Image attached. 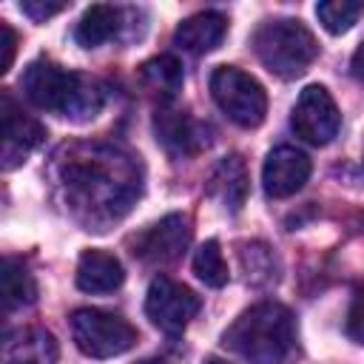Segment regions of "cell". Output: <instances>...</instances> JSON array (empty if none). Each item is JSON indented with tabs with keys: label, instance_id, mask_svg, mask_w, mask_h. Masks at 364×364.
Listing matches in <instances>:
<instances>
[{
	"label": "cell",
	"instance_id": "e0dca14e",
	"mask_svg": "<svg viewBox=\"0 0 364 364\" xmlns=\"http://www.w3.org/2000/svg\"><path fill=\"white\" fill-rule=\"evenodd\" d=\"M139 80H142V85H145L151 94H156L159 100H173L176 91L182 88V80H185L182 63H179L173 54H159V57L142 63Z\"/></svg>",
	"mask_w": 364,
	"mask_h": 364
},
{
	"label": "cell",
	"instance_id": "484cf974",
	"mask_svg": "<svg viewBox=\"0 0 364 364\" xmlns=\"http://www.w3.org/2000/svg\"><path fill=\"white\" fill-rule=\"evenodd\" d=\"M136 364H162L159 358H145V361H136Z\"/></svg>",
	"mask_w": 364,
	"mask_h": 364
},
{
	"label": "cell",
	"instance_id": "603a6c76",
	"mask_svg": "<svg viewBox=\"0 0 364 364\" xmlns=\"http://www.w3.org/2000/svg\"><path fill=\"white\" fill-rule=\"evenodd\" d=\"M63 9H65V3H57V0H23V3H20V11L28 14L34 23L48 20L51 14H57V11H63Z\"/></svg>",
	"mask_w": 364,
	"mask_h": 364
},
{
	"label": "cell",
	"instance_id": "8fae6325",
	"mask_svg": "<svg viewBox=\"0 0 364 364\" xmlns=\"http://www.w3.org/2000/svg\"><path fill=\"white\" fill-rule=\"evenodd\" d=\"M154 128H156V139L171 151V154H179V156H188V154H196L208 145V128L202 122H196L191 114L185 111H173V108H159L156 111V119H154Z\"/></svg>",
	"mask_w": 364,
	"mask_h": 364
},
{
	"label": "cell",
	"instance_id": "9c48e42d",
	"mask_svg": "<svg viewBox=\"0 0 364 364\" xmlns=\"http://www.w3.org/2000/svg\"><path fill=\"white\" fill-rule=\"evenodd\" d=\"M191 242V219L185 213H168L156 225H151L145 233L136 236L134 253L145 262L165 264L173 262Z\"/></svg>",
	"mask_w": 364,
	"mask_h": 364
},
{
	"label": "cell",
	"instance_id": "5bb4252c",
	"mask_svg": "<svg viewBox=\"0 0 364 364\" xmlns=\"http://www.w3.org/2000/svg\"><path fill=\"white\" fill-rule=\"evenodd\" d=\"M57 338L43 327H26L6 338V364H57Z\"/></svg>",
	"mask_w": 364,
	"mask_h": 364
},
{
	"label": "cell",
	"instance_id": "9a60e30c",
	"mask_svg": "<svg viewBox=\"0 0 364 364\" xmlns=\"http://www.w3.org/2000/svg\"><path fill=\"white\" fill-rule=\"evenodd\" d=\"M208 193L222 202L228 210H239L247 196V168L239 154H230L216 162V168L208 176Z\"/></svg>",
	"mask_w": 364,
	"mask_h": 364
},
{
	"label": "cell",
	"instance_id": "d4e9b609",
	"mask_svg": "<svg viewBox=\"0 0 364 364\" xmlns=\"http://www.w3.org/2000/svg\"><path fill=\"white\" fill-rule=\"evenodd\" d=\"M202 364H230V361H225V358H216V355H210V358H205Z\"/></svg>",
	"mask_w": 364,
	"mask_h": 364
},
{
	"label": "cell",
	"instance_id": "7402d4cb",
	"mask_svg": "<svg viewBox=\"0 0 364 364\" xmlns=\"http://www.w3.org/2000/svg\"><path fill=\"white\" fill-rule=\"evenodd\" d=\"M14 54H17V34L6 20H0V74L11 68Z\"/></svg>",
	"mask_w": 364,
	"mask_h": 364
},
{
	"label": "cell",
	"instance_id": "44dd1931",
	"mask_svg": "<svg viewBox=\"0 0 364 364\" xmlns=\"http://www.w3.org/2000/svg\"><path fill=\"white\" fill-rule=\"evenodd\" d=\"M344 330H347V336H350L355 344H364V290H358V293L353 296L350 310H347Z\"/></svg>",
	"mask_w": 364,
	"mask_h": 364
},
{
	"label": "cell",
	"instance_id": "277c9868",
	"mask_svg": "<svg viewBox=\"0 0 364 364\" xmlns=\"http://www.w3.org/2000/svg\"><path fill=\"white\" fill-rule=\"evenodd\" d=\"M210 94L219 111L236 122L239 128L262 125L267 114V94L264 85L236 65H219L210 74Z\"/></svg>",
	"mask_w": 364,
	"mask_h": 364
},
{
	"label": "cell",
	"instance_id": "4fadbf2b",
	"mask_svg": "<svg viewBox=\"0 0 364 364\" xmlns=\"http://www.w3.org/2000/svg\"><path fill=\"white\" fill-rule=\"evenodd\" d=\"M122 262L108 250H85L77 262V287L85 293H111L122 284Z\"/></svg>",
	"mask_w": 364,
	"mask_h": 364
},
{
	"label": "cell",
	"instance_id": "30bf717a",
	"mask_svg": "<svg viewBox=\"0 0 364 364\" xmlns=\"http://www.w3.org/2000/svg\"><path fill=\"white\" fill-rule=\"evenodd\" d=\"M0 111H3V159L6 168H11L17 156H23L26 151L37 148L46 139V128L34 117L23 114L9 94H3Z\"/></svg>",
	"mask_w": 364,
	"mask_h": 364
},
{
	"label": "cell",
	"instance_id": "ffe728a7",
	"mask_svg": "<svg viewBox=\"0 0 364 364\" xmlns=\"http://www.w3.org/2000/svg\"><path fill=\"white\" fill-rule=\"evenodd\" d=\"M193 273L208 284V287H225L228 284V262L222 256V247L216 239H208L205 245H199V250L193 253Z\"/></svg>",
	"mask_w": 364,
	"mask_h": 364
},
{
	"label": "cell",
	"instance_id": "3957f363",
	"mask_svg": "<svg viewBox=\"0 0 364 364\" xmlns=\"http://www.w3.org/2000/svg\"><path fill=\"white\" fill-rule=\"evenodd\" d=\"M253 51L270 74L282 80H293L304 74L310 63L318 57V43L301 20L282 17V20H267L256 28Z\"/></svg>",
	"mask_w": 364,
	"mask_h": 364
},
{
	"label": "cell",
	"instance_id": "7c38bea8",
	"mask_svg": "<svg viewBox=\"0 0 364 364\" xmlns=\"http://www.w3.org/2000/svg\"><path fill=\"white\" fill-rule=\"evenodd\" d=\"M228 31V20L219 11H196L191 17H185L176 31H173V43L182 51L191 54H208L213 48H219V43L225 40Z\"/></svg>",
	"mask_w": 364,
	"mask_h": 364
},
{
	"label": "cell",
	"instance_id": "7a4b0ae2",
	"mask_svg": "<svg viewBox=\"0 0 364 364\" xmlns=\"http://www.w3.org/2000/svg\"><path fill=\"white\" fill-rule=\"evenodd\" d=\"M20 85L28 102L63 117H94L102 105V91L88 77L65 71L51 60L28 63Z\"/></svg>",
	"mask_w": 364,
	"mask_h": 364
},
{
	"label": "cell",
	"instance_id": "8992f818",
	"mask_svg": "<svg viewBox=\"0 0 364 364\" xmlns=\"http://www.w3.org/2000/svg\"><path fill=\"white\" fill-rule=\"evenodd\" d=\"M290 125H293L296 136H301L304 142L327 145L341 128V114H338V105H336L333 94L318 82L307 85L299 94L296 105H293Z\"/></svg>",
	"mask_w": 364,
	"mask_h": 364
},
{
	"label": "cell",
	"instance_id": "ac0fdd59",
	"mask_svg": "<svg viewBox=\"0 0 364 364\" xmlns=\"http://www.w3.org/2000/svg\"><path fill=\"white\" fill-rule=\"evenodd\" d=\"M0 293H3V307L6 310L31 304L37 299L34 276L17 259H6L3 262V276H0Z\"/></svg>",
	"mask_w": 364,
	"mask_h": 364
},
{
	"label": "cell",
	"instance_id": "d6986e66",
	"mask_svg": "<svg viewBox=\"0 0 364 364\" xmlns=\"http://www.w3.org/2000/svg\"><path fill=\"white\" fill-rule=\"evenodd\" d=\"M361 14H364V3L361 0H324V3L316 6V17L330 34L350 31L353 23H358Z\"/></svg>",
	"mask_w": 364,
	"mask_h": 364
},
{
	"label": "cell",
	"instance_id": "cb8c5ba5",
	"mask_svg": "<svg viewBox=\"0 0 364 364\" xmlns=\"http://www.w3.org/2000/svg\"><path fill=\"white\" fill-rule=\"evenodd\" d=\"M350 68H353V77L364 85V43L355 48V54H353V60H350Z\"/></svg>",
	"mask_w": 364,
	"mask_h": 364
},
{
	"label": "cell",
	"instance_id": "ba28073f",
	"mask_svg": "<svg viewBox=\"0 0 364 364\" xmlns=\"http://www.w3.org/2000/svg\"><path fill=\"white\" fill-rule=\"evenodd\" d=\"M310 156L293 145H279L267 154L264 168H262V185L264 193L273 199H287L296 191L304 188V182L310 179Z\"/></svg>",
	"mask_w": 364,
	"mask_h": 364
},
{
	"label": "cell",
	"instance_id": "6da1fadb",
	"mask_svg": "<svg viewBox=\"0 0 364 364\" xmlns=\"http://www.w3.org/2000/svg\"><path fill=\"white\" fill-rule=\"evenodd\" d=\"M296 338L293 313L279 301L247 307L225 333L222 344L250 364H279Z\"/></svg>",
	"mask_w": 364,
	"mask_h": 364
},
{
	"label": "cell",
	"instance_id": "2e32d148",
	"mask_svg": "<svg viewBox=\"0 0 364 364\" xmlns=\"http://www.w3.org/2000/svg\"><path fill=\"white\" fill-rule=\"evenodd\" d=\"M117 28H119V9L97 3V6L82 11V17L74 28V40L82 48H97V46L108 43L117 34Z\"/></svg>",
	"mask_w": 364,
	"mask_h": 364
},
{
	"label": "cell",
	"instance_id": "52a82bcc",
	"mask_svg": "<svg viewBox=\"0 0 364 364\" xmlns=\"http://www.w3.org/2000/svg\"><path fill=\"white\" fill-rule=\"evenodd\" d=\"M145 313L159 330L182 333L188 327V321L199 313V296L191 287H185L168 276H156L148 284Z\"/></svg>",
	"mask_w": 364,
	"mask_h": 364
},
{
	"label": "cell",
	"instance_id": "5b68a950",
	"mask_svg": "<svg viewBox=\"0 0 364 364\" xmlns=\"http://www.w3.org/2000/svg\"><path fill=\"white\" fill-rule=\"evenodd\" d=\"M71 336L80 353L91 358H114L136 344V327L119 313L80 307L71 313Z\"/></svg>",
	"mask_w": 364,
	"mask_h": 364
}]
</instances>
